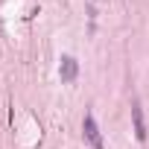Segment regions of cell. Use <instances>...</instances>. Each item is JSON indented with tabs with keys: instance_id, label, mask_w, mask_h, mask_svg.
<instances>
[{
	"instance_id": "3957f363",
	"label": "cell",
	"mask_w": 149,
	"mask_h": 149,
	"mask_svg": "<svg viewBox=\"0 0 149 149\" xmlns=\"http://www.w3.org/2000/svg\"><path fill=\"white\" fill-rule=\"evenodd\" d=\"M132 120H134V137L146 140V126H143V114H140V102L132 105Z\"/></svg>"
},
{
	"instance_id": "6da1fadb",
	"label": "cell",
	"mask_w": 149,
	"mask_h": 149,
	"mask_svg": "<svg viewBox=\"0 0 149 149\" xmlns=\"http://www.w3.org/2000/svg\"><path fill=\"white\" fill-rule=\"evenodd\" d=\"M82 132H85V140L91 143V149H102V134H100V126H97L94 114H85V120H82Z\"/></svg>"
},
{
	"instance_id": "7a4b0ae2",
	"label": "cell",
	"mask_w": 149,
	"mask_h": 149,
	"mask_svg": "<svg viewBox=\"0 0 149 149\" xmlns=\"http://www.w3.org/2000/svg\"><path fill=\"white\" fill-rule=\"evenodd\" d=\"M76 73H79V61L73 58V56H64L61 64H58V76H61V82H73V79H76Z\"/></svg>"
}]
</instances>
